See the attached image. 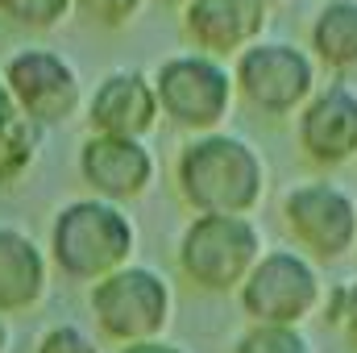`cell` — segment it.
<instances>
[{
  "mask_svg": "<svg viewBox=\"0 0 357 353\" xmlns=\"http://www.w3.org/2000/svg\"><path fill=\"white\" fill-rule=\"evenodd\" d=\"M175 187L195 216H250L266 195V163L237 133H199L178 150Z\"/></svg>",
  "mask_w": 357,
  "mask_h": 353,
  "instance_id": "1",
  "label": "cell"
},
{
  "mask_svg": "<svg viewBox=\"0 0 357 353\" xmlns=\"http://www.w3.org/2000/svg\"><path fill=\"white\" fill-rule=\"evenodd\" d=\"M133 246H137L133 220L121 212V204L96 195L67 204L50 225V258L75 283H100L112 270L129 266Z\"/></svg>",
  "mask_w": 357,
  "mask_h": 353,
  "instance_id": "2",
  "label": "cell"
},
{
  "mask_svg": "<svg viewBox=\"0 0 357 353\" xmlns=\"http://www.w3.org/2000/svg\"><path fill=\"white\" fill-rule=\"evenodd\" d=\"M262 254V229L250 216H195L178 237V270L212 295L241 291Z\"/></svg>",
  "mask_w": 357,
  "mask_h": 353,
  "instance_id": "3",
  "label": "cell"
},
{
  "mask_svg": "<svg viewBox=\"0 0 357 353\" xmlns=\"http://www.w3.org/2000/svg\"><path fill=\"white\" fill-rule=\"evenodd\" d=\"M237 96L262 117H299L320 88V63L295 42H254L233 59Z\"/></svg>",
  "mask_w": 357,
  "mask_h": 353,
  "instance_id": "4",
  "label": "cell"
},
{
  "mask_svg": "<svg viewBox=\"0 0 357 353\" xmlns=\"http://www.w3.org/2000/svg\"><path fill=\"white\" fill-rule=\"evenodd\" d=\"M241 312L250 324H295L312 320L324 308V278L320 266L299 250H266L250 278L237 291Z\"/></svg>",
  "mask_w": 357,
  "mask_h": 353,
  "instance_id": "5",
  "label": "cell"
},
{
  "mask_svg": "<svg viewBox=\"0 0 357 353\" xmlns=\"http://www.w3.org/2000/svg\"><path fill=\"white\" fill-rule=\"evenodd\" d=\"M282 225L312 262H341L357 250V195L333 179H299L282 195Z\"/></svg>",
  "mask_w": 357,
  "mask_h": 353,
  "instance_id": "6",
  "label": "cell"
},
{
  "mask_svg": "<svg viewBox=\"0 0 357 353\" xmlns=\"http://www.w3.org/2000/svg\"><path fill=\"white\" fill-rule=\"evenodd\" d=\"M154 96L167 121L199 137V133H216L220 121L233 112L237 84H233V67H225L220 59L175 54L154 71Z\"/></svg>",
  "mask_w": 357,
  "mask_h": 353,
  "instance_id": "7",
  "label": "cell"
},
{
  "mask_svg": "<svg viewBox=\"0 0 357 353\" xmlns=\"http://www.w3.org/2000/svg\"><path fill=\"white\" fill-rule=\"evenodd\" d=\"M91 316L108 341L133 345V341H158V333L171 320V287L150 266H121L108 278L91 283L88 291Z\"/></svg>",
  "mask_w": 357,
  "mask_h": 353,
  "instance_id": "8",
  "label": "cell"
},
{
  "mask_svg": "<svg viewBox=\"0 0 357 353\" xmlns=\"http://www.w3.org/2000/svg\"><path fill=\"white\" fill-rule=\"evenodd\" d=\"M0 80H4V88L13 96L17 112L29 117L38 129L59 125V121H67L79 108V75L54 50H38V46L17 50L4 63Z\"/></svg>",
  "mask_w": 357,
  "mask_h": 353,
  "instance_id": "9",
  "label": "cell"
},
{
  "mask_svg": "<svg viewBox=\"0 0 357 353\" xmlns=\"http://www.w3.org/2000/svg\"><path fill=\"white\" fill-rule=\"evenodd\" d=\"M295 146L316 171H341L357 158V88L320 84L295 117Z\"/></svg>",
  "mask_w": 357,
  "mask_h": 353,
  "instance_id": "10",
  "label": "cell"
},
{
  "mask_svg": "<svg viewBox=\"0 0 357 353\" xmlns=\"http://www.w3.org/2000/svg\"><path fill=\"white\" fill-rule=\"evenodd\" d=\"M266 13L270 8L262 0H191L183 8V33L195 46V54L225 63L262 42Z\"/></svg>",
  "mask_w": 357,
  "mask_h": 353,
  "instance_id": "11",
  "label": "cell"
},
{
  "mask_svg": "<svg viewBox=\"0 0 357 353\" xmlns=\"http://www.w3.org/2000/svg\"><path fill=\"white\" fill-rule=\"evenodd\" d=\"M79 179L96 191V200L125 204L150 191L154 183V154L137 137H108L91 133L79 146Z\"/></svg>",
  "mask_w": 357,
  "mask_h": 353,
  "instance_id": "12",
  "label": "cell"
},
{
  "mask_svg": "<svg viewBox=\"0 0 357 353\" xmlns=\"http://www.w3.org/2000/svg\"><path fill=\"white\" fill-rule=\"evenodd\" d=\"M158 121V96L154 80L142 71H112L88 100V125L91 133L108 137H146Z\"/></svg>",
  "mask_w": 357,
  "mask_h": 353,
  "instance_id": "13",
  "label": "cell"
},
{
  "mask_svg": "<svg viewBox=\"0 0 357 353\" xmlns=\"http://www.w3.org/2000/svg\"><path fill=\"white\" fill-rule=\"evenodd\" d=\"M46 295V254L29 233L0 225V316L29 312Z\"/></svg>",
  "mask_w": 357,
  "mask_h": 353,
  "instance_id": "14",
  "label": "cell"
},
{
  "mask_svg": "<svg viewBox=\"0 0 357 353\" xmlns=\"http://www.w3.org/2000/svg\"><path fill=\"white\" fill-rule=\"evenodd\" d=\"M312 59L333 75L357 71V0H324L307 25Z\"/></svg>",
  "mask_w": 357,
  "mask_h": 353,
  "instance_id": "15",
  "label": "cell"
},
{
  "mask_svg": "<svg viewBox=\"0 0 357 353\" xmlns=\"http://www.w3.org/2000/svg\"><path fill=\"white\" fill-rule=\"evenodd\" d=\"M38 125L17 108L0 117V183H17L38 158Z\"/></svg>",
  "mask_w": 357,
  "mask_h": 353,
  "instance_id": "16",
  "label": "cell"
},
{
  "mask_svg": "<svg viewBox=\"0 0 357 353\" xmlns=\"http://www.w3.org/2000/svg\"><path fill=\"white\" fill-rule=\"evenodd\" d=\"M233 353H312V341L295 324H250L233 341Z\"/></svg>",
  "mask_w": 357,
  "mask_h": 353,
  "instance_id": "17",
  "label": "cell"
},
{
  "mask_svg": "<svg viewBox=\"0 0 357 353\" xmlns=\"http://www.w3.org/2000/svg\"><path fill=\"white\" fill-rule=\"evenodd\" d=\"M75 0H0V17H8L21 29H54Z\"/></svg>",
  "mask_w": 357,
  "mask_h": 353,
  "instance_id": "18",
  "label": "cell"
},
{
  "mask_svg": "<svg viewBox=\"0 0 357 353\" xmlns=\"http://www.w3.org/2000/svg\"><path fill=\"white\" fill-rule=\"evenodd\" d=\"M324 320L345 337V345L357 353V274L349 283H337V287H328V295H324Z\"/></svg>",
  "mask_w": 357,
  "mask_h": 353,
  "instance_id": "19",
  "label": "cell"
},
{
  "mask_svg": "<svg viewBox=\"0 0 357 353\" xmlns=\"http://www.w3.org/2000/svg\"><path fill=\"white\" fill-rule=\"evenodd\" d=\"M75 8L88 17L91 25H104V29H121L137 17L142 0H75Z\"/></svg>",
  "mask_w": 357,
  "mask_h": 353,
  "instance_id": "20",
  "label": "cell"
},
{
  "mask_svg": "<svg viewBox=\"0 0 357 353\" xmlns=\"http://www.w3.org/2000/svg\"><path fill=\"white\" fill-rule=\"evenodd\" d=\"M38 353H100L96 341H91L84 329L75 324H54L42 341H38Z\"/></svg>",
  "mask_w": 357,
  "mask_h": 353,
  "instance_id": "21",
  "label": "cell"
},
{
  "mask_svg": "<svg viewBox=\"0 0 357 353\" xmlns=\"http://www.w3.org/2000/svg\"><path fill=\"white\" fill-rule=\"evenodd\" d=\"M116 353H183L171 341H133V345H121Z\"/></svg>",
  "mask_w": 357,
  "mask_h": 353,
  "instance_id": "22",
  "label": "cell"
},
{
  "mask_svg": "<svg viewBox=\"0 0 357 353\" xmlns=\"http://www.w3.org/2000/svg\"><path fill=\"white\" fill-rule=\"evenodd\" d=\"M17 104H13V96H8V88H4V80H0V117H8Z\"/></svg>",
  "mask_w": 357,
  "mask_h": 353,
  "instance_id": "23",
  "label": "cell"
},
{
  "mask_svg": "<svg viewBox=\"0 0 357 353\" xmlns=\"http://www.w3.org/2000/svg\"><path fill=\"white\" fill-rule=\"evenodd\" d=\"M8 350V324H4V316H0V353Z\"/></svg>",
  "mask_w": 357,
  "mask_h": 353,
  "instance_id": "24",
  "label": "cell"
},
{
  "mask_svg": "<svg viewBox=\"0 0 357 353\" xmlns=\"http://www.w3.org/2000/svg\"><path fill=\"white\" fill-rule=\"evenodd\" d=\"M158 4H175V8H187L191 0H158Z\"/></svg>",
  "mask_w": 357,
  "mask_h": 353,
  "instance_id": "25",
  "label": "cell"
},
{
  "mask_svg": "<svg viewBox=\"0 0 357 353\" xmlns=\"http://www.w3.org/2000/svg\"><path fill=\"white\" fill-rule=\"evenodd\" d=\"M262 4H266V8H274V4H282V0H262Z\"/></svg>",
  "mask_w": 357,
  "mask_h": 353,
  "instance_id": "26",
  "label": "cell"
}]
</instances>
